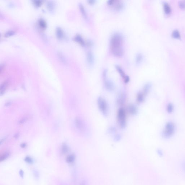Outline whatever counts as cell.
I'll use <instances>...</instances> for the list:
<instances>
[{"instance_id":"1","label":"cell","mask_w":185,"mask_h":185,"mask_svg":"<svg viewBox=\"0 0 185 185\" xmlns=\"http://www.w3.org/2000/svg\"><path fill=\"white\" fill-rule=\"evenodd\" d=\"M123 37L119 33H115L111 37L110 40V49L113 55L121 57L124 52Z\"/></svg>"},{"instance_id":"2","label":"cell","mask_w":185,"mask_h":185,"mask_svg":"<svg viewBox=\"0 0 185 185\" xmlns=\"http://www.w3.org/2000/svg\"><path fill=\"white\" fill-rule=\"evenodd\" d=\"M117 119L120 127L122 129L125 128L127 125L126 114L123 108H120L118 110L117 113Z\"/></svg>"},{"instance_id":"3","label":"cell","mask_w":185,"mask_h":185,"mask_svg":"<svg viewBox=\"0 0 185 185\" xmlns=\"http://www.w3.org/2000/svg\"><path fill=\"white\" fill-rule=\"evenodd\" d=\"M175 127L174 124L171 122H169L166 124L163 131L162 134L165 138L171 137L174 133Z\"/></svg>"},{"instance_id":"4","label":"cell","mask_w":185,"mask_h":185,"mask_svg":"<svg viewBox=\"0 0 185 185\" xmlns=\"http://www.w3.org/2000/svg\"><path fill=\"white\" fill-rule=\"evenodd\" d=\"M97 104L99 110L103 115L105 116H107L109 108L108 104L106 100L102 97H99L98 98Z\"/></svg>"},{"instance_id":"5","label":"cell","mask_w":185,"mask_h":185,"mask_svg":"<svg viewBox=\"0 0 185 185\" xmlns=\"http://www.w3.org/2000/svg\"><path fill=\"white\" fill-rule=\"evenodd\" d=\"M108 5L113 7L116 11H120L123 8V3L119 0H110L107 2Z\"/></svg>"},{"instance_id":"6","label":"cell","mask_w":185,"mask_h":185,"mask_svg":"<svg viewBox=\"0 0 185 185\" xmlns=\"http://www.w3.org/2000/svg\"><path fill=\"white\" fill-rule=\"evenodd\" d=\"M104 86L106 90L110 92L113 91L115 88V85L113 82L107 78L104 79Z\"/></svg>"},{"instance_id":"7","label":"cell","mask_w":185,"mask_h":185,"mask_svg":"<svg viewBox=\"0 0 185 185\" xmlns=\"http://www.w3.org/2000/svg\"><path fill=\"white\" fill-rule=\"evenodd\" d=\"M118 72L119 73V74L122 77L123 79H124V82L125 83H127L129 82L130 80L129 77L128 76L125 75L124 71L123 70L122 68L119 66L118 65H116L115 66Z\"/></svg>"},{"instance_id":"8","label":"cell","mask_w":185,"mask_h":185,"mask_svg":"<svg viewBox=\"0 0 185 185\" xmlns=\"http://www.w3.org/2000/svg\"><path fill=\"white\" fill-rule=\"evenodd\" d=\"M76 127L81 131H83L85 129V125L81 119L77 117L75 120Z\"/></svg>"},{"instance_id":"9","label":"cell","mask_w":185,"mask_h":185,"mask_svg":"<svg viewBox=\"0 0 185 185\" xmlns=\"http://www.w3.org/2000/svg\"><path fill=\"white\" fill-rule=\"evenodd\" d=\"M126 95L124 92H121L117 99V103L119 105H123L125 103L126 100Z\"/></svg>"},{"instance_id":"10","label":"cell","mask_w":185,"mask_h":185,"mask_svg":"<svg viewBox=\"0 0 185 185\" xmlns=\"http://www.w3.org/2000/svg\"><path fill=\"white\" fill-rule=\"evenodd\" d=\"M128 111L129 113L132 115L137 114L138 112V108L135 105L131 104L128 107Z\"/></svg>"},{"instance_id":"11","label":"cell","mask_w":185,"mask_h":185,"mask_svg":"<svg viewBox=\"0 0 185 185\" xmlns=\"http://www.w3.org/2000/svg\"><path fill=\"white\" fill-rule=\"evenodd\" d=\"M145 95L142 92H138L137 94L136 97V100L138 103H141L144 102Z\"/></svg>"},{"instance_id":"12","label":"cell","mask_w":185,"mask_h":185,"mask_svg":"<svg viewBox=\"0 0 185 185\" xmlns=\"http://www.w3.org/2000/svg\"><path fill=\"white\" fill-rule=\"evenodd\" d=\"M87 60L88 63L90 65L93 64L94 62V57L93 54L91 52H89L87 54Z\"/></svg>"},{"instance_id":"13","label":"cell","mask_w":185,"mask_h":185,"mask_svg":"<svg viewBox=\"0 0 185 185\" xmlns=\"http://www.w3.org/2000/svg\"><path fill=\"white\" fill-rule=\"evenodd\" d=\"M75 40L82 46H84L85 45V41L80 35H77L75 37Z\"/></svg>"},{"instance_id":"14","label":"cell","mask_w":185,"mask_h":185,"mask_svg":"<svg viewBox=\"0 0 185 185\" xmlns=\"http://www.w3.org/2000/svg\"><path fill=\"white\" fill-rule=\"evenodd\" d=\"M151 88V85L150 83L146 84L143 89V93L146 96L149 93Z\"/></svg>"},{"instance_id":"15","label":"cell","mask_w":185,"mask_h":185,"mask_svg":"<svg viewBox=\"0 0 185 185\" xmlns=\"http://www.w3.org/2000/svg\"><path fill=\"white\" fill-rule=\"evenodd\" d=\"M79 7L80 11H81V13L83 17L85 19H87V18H87V14H86V10H85V8L84 7L83 5L81 4V3H80L79 4Z\"/></svg>"},{"instance_id":"16","label":"cell","mask_w":185,"mask_h":185,"mask_svg":"<svg viewBox=\"0 0 185 185\" xmlns=\"http://www.w3.org/2000/svg\"><path fill=\"white\" fill-rule=\"evenodd\" d=\"M8 85V82L7 81L4 82L0 86V90L1 95H2L5 93L7 87Z\"/></svg>"},{"instance_id":"17","label":"cell","mask_w":185,"mask_h":185,"mask_svg":"<svg viewBox=\"0 0 185 185\" xmlns=\"http://www.w3.org/2000/svg\"><path fill=\"white\" fill-rule=\"evenodd\" d=\"M56 34L58 38L61 39L63 36V30L60 28H58L56 30Z\"/></svg>"},{"instance_id":"18","label":"cell","mask_w":185,"mask_h":185,"mask_svg":"<svg viewBox=\"0 0 185 185\" xmlns=\"http://www.w3.org/2000/svg\"><path fill=\"white\" fill-rule=\"evenodd\" d=\"M163 7L165 13L167 14H170L171 12V8L169 5L167 3L165 2L163 4Z\"/></svg>"},{"instance_id":"19","label":"cell","mask_w":185,"mask_h":185,"mask_svg":"<svg viewBox=\"0 0 185 185\" xmlns=\"http://www.w3.org/2000/svg\"><path fill=\"white\" fill-rule=\"evenodd\" d=\"M75 157L73 154H71L67 156L66 158V161L68 163H72L75 161Z\"/></svg>"},{"instance_id":"20","label":"cell","mask_w":185,"mask_h":185,"mask_svg":"<svg viewBox=\"0 0 185 185\" xmlns=\"http://www.w3.org/2000/svg\"><path fill=\"white\" fill-rule=\"evenodd\" d=\"M143 59L142 55L141 53H138L136 55V64H138L140 63Z\"/></svg>"},{"instance_id":"21","label":"cell","mask_w":185,"mask_h":185,"mask_svg":"<svg viewBox=\"0 0 185 185\" xmlns=\"http://www.w3.org/2000/svg\"><path fill=\"white\" fill-rule=\"evenodd\" d=\"M58 56L60 61H61L62 62H63V63H66V58L62 53H61V52H58Z\"/></svg>"},{"instance_id":"22","label":"cell","mask_w":185,"mask_h":185,"mask_svg":"<svg viewBox=\"0 0 185 185\" xmlns=\"http://www.w3.org/2000/svg\"><path fill=\"white\" fill-rule=\"evenodd\" d=\"M172 36L175 38H179L180 37V34L179 31L177 30H175L172 32Z\"/></svg>"},{"instance_id":"23","label":"cell","mask_w":185,"mask_h":185,"mask_svg":"<svg viewBox=\"0 0 185 185\" xmlns=\"http://www.w3.org/2000/svg\"><path fill=\"white\" fill-rule=\"evenodd\" d=\"M167 111L169 113H171L174 110V107L172 104H169L167 106Z\"/></svg>"},{"instance_id":"24","label":"cell","mask_w":185,"mask_h":185,"mask_svg":"<svg viewBox=\"0 0 185 185\" xmlns=\"http://www.w3.org/2000/svg\"><path fill=\"white\" fill-rule=\"evenodd\" d=\"M39 26L41 28H45L46 27V23L45 21H44V20H40L39 22Z\"/></svg>"},{"instance_id":"25","label":"cell","mask_w":185,"mask_h":185,"mask_svg":"<svg viewBox=\"0 0 185 185\" xmlns=\"http://www.w3.org/2000/svg\"><path fill=\"white\" fill-rule=\"evenodd\" d=\"M25 162L29 163V164H32L33 162V161L32 159L30 157H27L25 158Z\"/></svg>"},{"instance_id":"26","label":"cell","mask_w":185,"mask_h":185,"mask_svg":"<svg viewBox=\"0 0 185 185\" xmlns=\"http://www.w3.org/2000/svg\"><path fill=\"white\" fill-rule=\"evenodd\" d=\"M9 156V153H5L4 154H3L1 157H0V161H3L5 160V159H6Z\"/></svg>"},{"instance_id":"27","label":"cell","mask_w":185,"mask_h":185,"mask_svg":"<svg viewBox=\"0 0 185 185\" xmlns=\"http://www.w3.org/2000/svg\"><path fill=\"white\" fill-rule=\"evenodd\" d=\"M68 148L66 145H64L62 147V151L63 153H67L68 151Z\"/></svg>"},{"instance_id":"28","label":"cell","mask_w":185,"mask_h":185,"mask_svg":"<svg viewBox=\"0 0 185 185\" xmlns=\"http://www.w3.org/2000/svg\"><path fill=\"white\" fill-rule=\"evenodd\" d=\"M14 32L12 30H10L7 32L5 34V37H9L10 36H12L14 34Z\"/></svg>"},{"instance_id":"29","label":"cell","mask_w":185,"mask_h":185,"mask_svg":"<svg viewBox=\"0 0 185 185\" xmlns=\"http://www.w3.org/2000/svg\"><path fill=\"white\" fill-rule=\"evenodd\" d=\"M116 131V129L115 127H110L109 128V133H115Z\"/></svg>"},{"instance_id":"30","label":"cell","mask_w":185,"mask_h":185,"mask_svg":"<svg viewBox=\"0 0 185 185\" xmlns=\"http://www.w3.org/2000/svg\"><path fill=\"white\" fill-rule=\"evenodd\" d=\"M121 136L119 134H117L114 137V140L116 141H118L120 140L121 139Z\"/></svg>"},{"instance_id":"31","label":"cell","mask_w":185,"mask_h":185,"mask_svg":"<svg viewBox=\"0 0 185 185\" xmlns=\"http://www.w3.org/2000/svg\"><path fill=\"white\" fill-rule=\"evenodd\" d=\"M157 154L160 157H162L164 156V153L162 150L158 149L157 150Z\"/></svg>"},{"instance_id":"32","label":"cell","mask_w":185,"mask_h":185,"mask_svg":"<svg viewBox=\"0 0 185 185\" xmlns=\"http://www.w3.org/2000/svg\"><path fill=\"white\" fill-rule=\"evenodd\" d=\"M181 168L182 171L184 172V174H185V160L181 162Z\"/></svg>"},{"instance_id":"33","label":"cell","mask_w":185,"mask_h":185,"mask_svg":"<svg viewBox=\"0 0 185 185\" xmlns=\"http://www.w3.org/2000/svg\"><path fill=\"white\" fill-rule=\"evenodd\" d=\"M34 3L37 6H39L41 5V2L39 0H36L34 1Z\"/></svg>"},{"instance_id":"34","label":"cell","mask_w":185,"mask_h":185,"mask_svg":"<svg viewBox=\"0 0 185 185\" xmlns=\"http://www.w3.org/2000/svg\"><path fill=\"white\" fill-rule=\"evenodd\" d=\"M179 5L182 8H183L185 7V3L183 2H180L179 3Z\"/></svg>"},{"instance_id":"35","label":"cell","mask_w":185,"mask_h":185,"mask_svg":"<svg viewBox=\"0 0 185 185\" xmlns=\"http://www.w3.org/2000/svg\"><path fill=\"white\" fill-rule=\"evenodd\" d=\"M88 2L89 4H90V5H93L95 3V1L94 0H90L88 1Z\"/></svg>"},{"instance_id":"36","label":"cell","mask_w":185,"mask_h":185,"mask_svg":"<svg viewBox=\"0 0 185 185\" xmlns=\"http://www.w3.org/2000/svg\"><path fill=\"white\" fill-rule=\"evenodd\" d=\"M20 175L21 176V177H23L24 176V172L22 170H20Z\"/></svg>"},{"instance_id":"37","label":"cell","mask_w":185,"mask_h":185,"mask_svg":"<svg viewBox=\"0 0 185 185\" xmlns=\"http://www.w3.org/2000/svg\"><path fill=\"white\" fill-rule=\"evenodd\" d=\"M80 185H86V183L85 181H82L81 183L80 184Z\"/></svg>"},{"instance_id":"38","label":"cell","mask_w":185,"mask_h":185,"mask_svg":"<svg viewBox=\"0 0 185 185\" xmlns=\"http://www.w3.org/2000/svg\"><path fill=\"white\" fill-rule=\"evenodd\" d=\"M21 147H22L24 148V147H26V144H23L21 145Z\"/></svg>"}]
</instances>
